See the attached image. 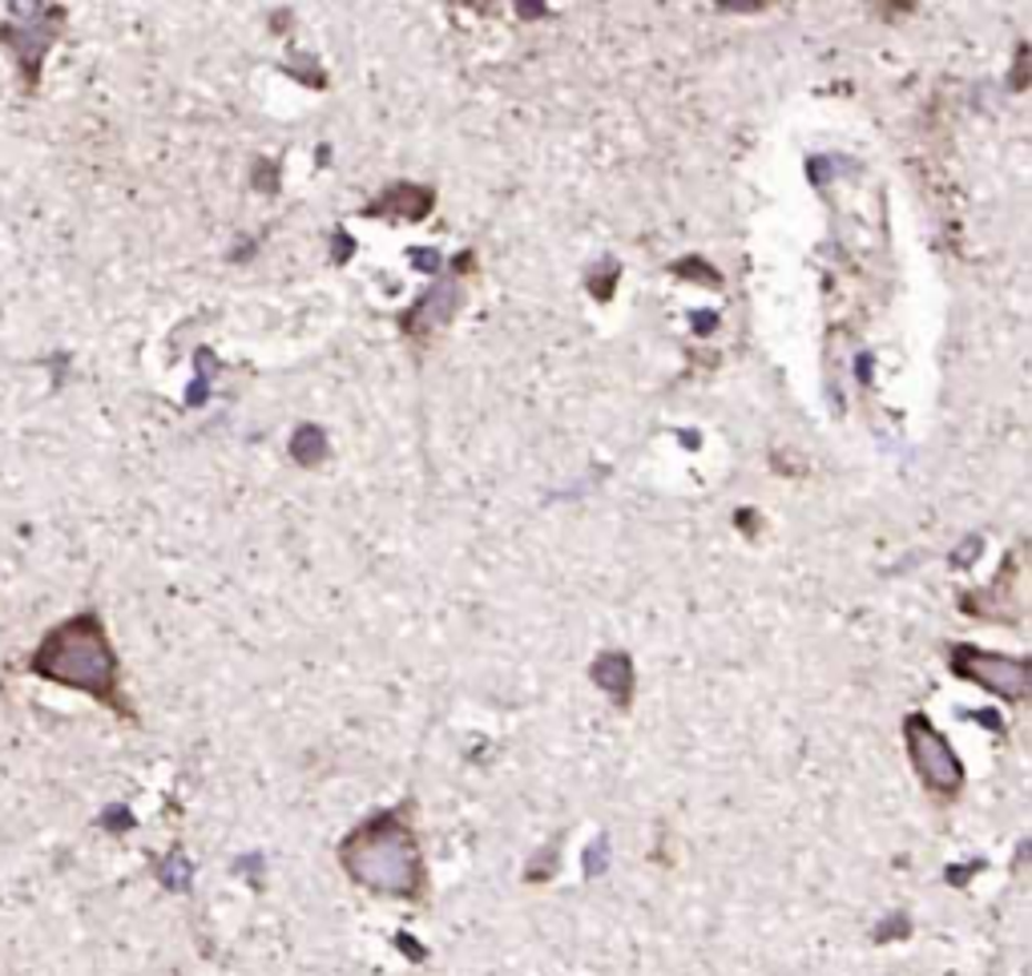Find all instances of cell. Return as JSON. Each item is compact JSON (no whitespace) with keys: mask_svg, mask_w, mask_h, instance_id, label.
<instances>
[{"mask_svg":"<svg viewBox=\"0 0 1032 976\" xmlns=\"http://www.w3.org/2000/svg\"><path fill=\"white\" fill-rule=\"evenodd\" d=\"M29 670L45 682L81 690V694L130 714V706L122 702V682H117V654H113V642L105 633V621L93 610L73 613L61 626H53L29 658Z\"/></svg>","mask_w":1032,"mask_h":976,"instance_id":"cell-1","label":"cell"},{"mask_svg":"<svg viewBox=\"0 0 1032 976\" xmlns=\"http://www.w3.org/2000/svg\"><path fill=\"white\" fill-rule=\"evenodd\" d=\"M344 864L359 884L391 892V896H416L420 887V852L400 820H371L344 843Z\"/></svg>","mask_w":1032,"mask_h":976,"instance_id":"cell-2","label":"cell"},{"mask_svg":"<svg viewBox=\"0 0 1032 976\" xmlns=\"http://www.w3.org/2000/svg\"><path fill=\"white\" fill-rule=\"evenodd\" d=\"M65 29V9L61 4H33V9H12L9 21H0V41L9 44L17 65L24 73V85L37 89L41 81V61L53 49L57 33Z\"/></svg>","mask_w":1032,"mask_h":976,"instance_id":"cell-3","label":"cell"},{"mask_svg":"<svg viewBox=\"0 0 1032 976\" xmlns=\"http://www.w3.org/2000/svg\"><path fill=\"white\" fill-rule=\"evenodd\" d=\"M956 674L972 678L977 687L992 690V694H1004V699H1021L1029 690V662L1021 658H997L984 654V650H972V645H956L952 650Z\"/></svg>","mask_w":1032,"mask_h":976,"instance_id":"cell-4","label":"cell"},{"mask_svg":"<svg viewBox=\"0 0 1032 976\" xmlns=\"http://www.w3.org/2000/svg\"><path fill=\"white\" fill-rule=\"evenodd\" d=\"M908 746L911 759H916V771L928 779V787L936 791L960 787V759L952 754V746L943 743V734H936L923 719L908 722Z\"/></svg>","mask_w":1032,"mask_h":976,"instance_id":"cell-5","label":"cell"}]
</instances>
